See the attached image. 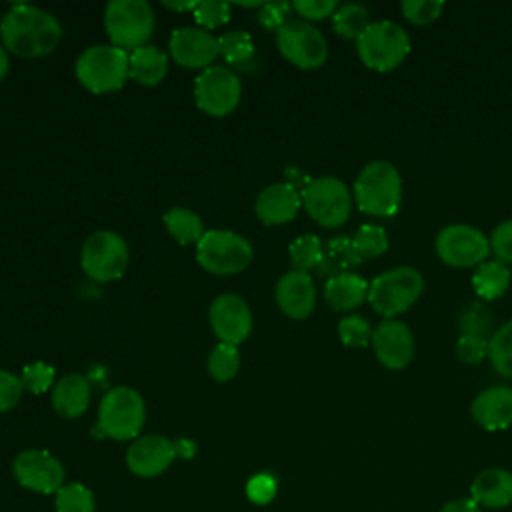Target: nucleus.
<instances>
[{"instance_id":"a19ab883","label":"nucleus","mask_w":512,"mask_h":512,"mask_svg":"<svg viewBox=\"0 0 512 512\" xmlns=\"http://www.w3.org/2000/svg\"><path fill=\"white\" fill-rule=\"evenodd\" d=\"M490 250L494 252L496 260L504 264H512V218L502 220L490 234Z\"/></svg>"},{"instance_id":"39448f33","label":"nucleus","mask_w":512,"mask_h":512,"mask_svg":"<svg viewBox=\"0 0 512 512\" xmlns=\"http://www.w3.org/2000/svg\"><path fill=\"white\" fill-rule=\"evenodd\" d=\"M144 418L146 408L142 396L128 386H118L104 394L94 434L114 440H132L142 430Z\"/></svg>"},{"instance_id":"2eb2a0df","label":"nucleus","mask_w":512,"mask_h":512,"mask_svg":"<svg viewBox=\"0 0 512 512\" xmlns=\"http://www.w3.org/2000/svg\"><path fill=\"white\" fill-rule=\"evenodd\" d=\"M208 320L220 342L238 346L250 336L252 312L238 294L218 296L208 310Z\"/></svg>"},{"instance_id":"f8f14e48","label":"nucleus","mask_w":512,"mask_h":512,"mask_svg":"<svg viewBox=\"0 0 512 512\" xmlns=\"http://www.w3.org/2000/svg\"><path fill=\"white\" fill-rule=\"evenodd\" d=\"M80 264L82 270L96 282L116 280L128 266V246L118 234L100 230L84 242Z\"/></svg>"},{"instance_id":"c9c22d12","label":"nucleus","mask_w":512,"mask_h":512,"mask_svg":"<svg viewBox=\"0 0 512 512\" xmlns=\"http://www.w3.org/2000/svg\"><path fill=\"white\" fill-rule=\"evenodd\" d=\"M338 336L344 346L364 348L368 342H372V328L366 318L352 314L338 322Z\"/></svg>"},{"instance_id":"412c9836","label":"nucleus","mask_w":512,"mask_h":512,"mask_svg":"<svg viewBox=\"0 0 512 512\" xmlns=\"http://www.w3.org/2000/svg\"><path fill=\"white\" fill-rule=\"evenodd\" d=\"M474 420L490 432L504 430L512 424V388L508 386H490L484 388L472 400Z\"/></svg>"},{"instance_id":"b1692460","label":"nucleus","mask_w":512,"mask_h":512,"mask_svg":"<svg viewBox=\"0 0 512 512\" xmlns=\"http://www.w3.org/2000/svg\"><path fill=\"white\" fill-rule=\"evenodd\" d=\"M324 298L338 312L352 310L368 298V282L356 272L338 274L328 278L324 286Z\"/></svg>"},{"instance_id":"6ab92c4d","label":"nucleus","mask_w":512,"mask_h":512,"mask_svg":"<svg viewBox=\"0 0 512 512\" xmlns=\"http://www.w3.org/2000/svg\"><path fill=\"white\" fill-rule=\"evenodd\" d=\"M274 296L280 310L294 320H304L316 304V290L310 274L298 270H290L280 276Z\"/></svg>"},{"instance_id":"58836bf2","label":"nucleus","mask_w":512,"mask_h":512,"mask_svg":"<svg viewBox=\"0 0 512 512\" xmlns=\"http://www.w3.org/2000/svg\"><path fill=\"white\" fill-rule=\"evenodd\" d=\"M400 10L404 18H408L410 22L428 24L442 14L444 2L442 0H404L400 4Z\"/></svg>"},{"instance_id":"4be33fe9","label":"nucleus","mask_w":512,"mask_h":512,"mask_svg":"<svg viewBox=\"0 0 512 512\" xmlns=\"http://www.w3.org/2000/svg\"><path fill=\"white\" fill-rule=\"evenodd\" d=\"M472 500L486 508H504L512 504V472L504 468L482 470L470 486Z\"/></svg>"},{"instance_id":"c85d7f7f","label":"nucleus","mask_w":512,"mask_h":512,"mask_svg":"<svg viewBox=\"0 0 512 512\" xmlns=\"http://www.w3.org/2000/svg\"><path fill=\"white\" fill-rule=\"evenodd\" d=\"M164 224H166V230L180 242V244H190V242H198L204 232V224H202V218L188 210V208H172L164 214Z\"/></svg>"},{"instance_id":"aec40b11","label":"nucleus","mask_w":512,"mask_h":512,"mask_svg":"<svg viewBox=\"0 0 512 512\" xmlns=\"http://www.w3.org/2000/svg\"><path fill=\"white\" fill-rule=\"evenodd\" d=\"M302 206L300 192L288 182H276L266 186L256 198V216L260 222L274 226L290 222Z\"/></svg>"},{"instance_id":"5701e85b","label":"nucleus","mask_w":512,"mask_h":512,"mask_svg":"<svg viewBox=\"0 0 512 512\" xmlns=\"http://www.w3.org/2000/svg\"><path fill=\"white\" fill-rule=\"evenodd\" d=\"M90 402V384L82 374H66L52 390V406L64 418H78Z\"/></svg>"},{"instance_id":"8fccbe9b","label":"nucleus","mask_w":512,"mask_h":512,"mask_svg":"<svg viewBox=\"0 0 512 512\" xmlns=\"http://www.w3.org/2000/svg\"><path fill=\"white\" fill-rule=\"evenodd\" d=\"M6 72H8V54H6V48L0 44V80L4 78Z\"/></svg>"},{"instance_id":"e433bc0d","label":"nucleus","mask_w":512,"mask_h":512,"mask_svg":"<svg viewBox=\"0 0 512 512\" xmlns=\"http://www.w3.org/2000/svg\"><path fill=\"white\" fill-rule=\"evenodd\" d=\"M490 326H492V314L482 302H472L468 308H464L460 316L462 334L490 338Z\"/></svg>"},{"instance_id":"7c9ffc66","label":"nucleus","mask_w":512,"mask_h":512,"mask_svg":"<svg viewBox=\"0 0 512 512\" xmlns=\"http://www.w3.org/2000/svg\"><path fill=\"white\" fill-rule=\"evenodd\" d=\"M322 242L316 234H302L292 240L288 246V256L292 262V270L308 272L312 268H318L322 260Z\"/></svg>"},{"instance_id":"6e6552de","label":"nucleus","mask_w":512,"mask_h":512,"mask_svg":"<svg viewBox=\"0 0 512 512\" xmlns=\"http://www.w3.org/2000/svg\"><path fill=\"white\" fill-rule=\"evenodd\" d=\"M196 260L210 274H238L252 262V246L236 232L208 230L196 242Z\"/></svg>"},{"instance_id":"ddd939ff","label":"nucleus","mask_w":512,"mask_h":512,"mask_svg":"<svg viewBox=\"0 0 512 512\" xmlns=\"http://www.w3.org/2000/svg\"><path fill=\"white\" fill-rule=\"evenodd\" d=\"M242 86L238 76L226 66H210L194 82L196 106L208 116H228L240 102Z\"/></svg>"},{"instance_id":"de8ad7c7","label":"nucleus","mask_w":512,"mask_h":512,"mask_svg":"<svg viewBox=\"0 0 512 512\" xmlns=\"http://www.w3.org/2000/svg\"><path fill=\"white\" fill-rule=\"evenodd\" d=\"M440 512H480V506L470 498V500H452L442 506Z\"/></svg>"},{"instance_id":"bb28decb","label":"nucleus","mask_w":512,"mask_h":512,"mask_svg":"<svg viewBox=\"0 0 512 512\" xmlns=\"http://www.w3.org/2000/svg\"><path fill=\"white\" fill-rule=\"evenodd\" d=\"M510 278H512V272L508 264L500 260H484L482 264L476 266L472 274V284L480 298L494 300L508 290Z\"/></svg>"},{"instance_id":"c03bdc74","label":"nucleus","mask_w":512,"mask_h":512,"mask_svg":"<svg viewBox=\"0 0 512 512\" xmlns=\"http://www.w3.org/2000/svg\"><path fill=\"white\" fill-rule=\"evenodd\" d=\"M246 496L254 504H268L276 496V480L270 474H256L246 484Z\"/></svg>"},{"instance_id":"49530a36","label":"nucleus","mask_w":512,"mask_h":512,"mask_svg":"<svg viewBox=\"0 0 512 512\" xmlns=\"http://www.w3.org/2000/svg\"><path fill=\"white\" fill-rule=\"evenodd\" d=\"M22 382L18 376L0 370V412L14 408L22 396Z\"/></svg>"},{"instance_id":"cd10ccee","label":"nucleus","mask_w":512,"mask_h":512,"mask_svg":"<svg viewBox=\"0 0 512 512\" xmlns=\"http://www.w3.org/2000/svg\"><path fill=\"white\" fill-rule=\"evenodd\" d=\"M332 26L338 36L346 40H358L364 34V30L370 26L368 8L358 2L342 4L332 14Z\"/></svg>"},{"instance_id":"dca6fc26","label":"nucleus","mask_w":512,"mask_h":512,"mask_svg":"<svg viewBox=\"0 0 512 512\" xmlns=\"http://www.w3.org/2000/svg\"><path fill=\"white\" fill-rule=\"evenodd\" d=\"M174 458H180L176 440H168L158 434L136 438L126 452L130 472L142 478L160 476L174 462Z\"/></svg>"},{"instance_id":"f03ea898","label":"nucleus","mask_w":512,"mask_h":512,"mask_svg":"<svg viewBox=\"0 0 512 512\" xmlns=\"http://www.w3.org/2000/svg\"><path fill=\"white\" fill-rule=\"evenodd\" d=\"M358 208L372 216H392L402 204V178L388 160L368 162L354 180Z\"/></svg>"},{"instance_id":"4468645a","label":"nucleus","mask_w":512,"mask_h":512,"mask_svg":"<svg viewBox=\"0 0 512 512\" xmlns=\"http://www.w3.org/2000/svg\"><path fill=\"white\" fill-rule=\"evenodd\" d=\"M14 478L38 494H56L64 486V468L56 456L46 450H24L14 458Z\"/></svg>"},{"instance_id":"f704fd0d","label":"nucleus","mask_w":512,"mask_h":512,"mask_svg":"<svg viewBox=\"0 0 512 512\" xmlns=\"http://www.w3.org/2000/svg\"><path fill=\"white\" fill-rule=\"evenodd\" d=\"M352 244L360 258H376L388 248V234L378 224H364L352 236Z\"/></svg>"},{"instance_id":"f3484780","label":"nucleus","mask_w":512,"mask_h":512,"mask_svg":"<svg viewBox=\"0 0 512 512\" xmlns=\"http://www.w3.org/2000/svg\"><path fill=\"white\" fill-rule=\"evenodd\" d=\"M372 346L378 362L388 370L406 368L414 356V336L410 328L394 318H386L376 326Z\"/></svg>"},{"instance_id":"72a5a7b5","label":"nucleus","mask_w":512,"mask_h":512,"mask_svg":"<svg viewBox=\"0 0 512 512\" xmlns=\"http://www.w3.org/2000/svg\"><path fill=\"white\" fill-rule=\"evenodd\" d=\"M218 54L228 64H244L254 56V42L246 32L232 30L218 38Z\"/></svg>"},{"instance_id":"a211bd4d","label":"nucleus","mask_w":512,"mask_h":512,"mask_svg":"<svg viewBox=\"0 0 512 512\" xmlns=\"http://www.w3.org/2000/svg\"><path fill=\"white\" fill-rule=\"evenodd\" d=\"M170 56L184 68H210L218 56V38L202 28H176L170 36Z\"/></svg>"},{"instance_id":"473e14b6","label":"nucleus","mask_w":512,"mask_h":512,"mask_svg":"<svg viewBox=\"0 0 512 512\" xmlns=\"http://www.w3.org/2000/svg\"><path fill=\"white\" fill-rule=\"evenodd\" d=\"M56 512H94V494L80 482L64 484L56 492Z\"/></svg>"},{"instance_id":"a18cd8bd","label":"nucleus","mask_w":512,"mask_h":512,"mask_svg":"<svg viewBox=\"0 0 512 512\" xmlns=\"http://www.w3.org/2000/svg\"><path fill=\"white\" fill-rule=\"evenodd\" d=\"M292 8L304 18V20H322L326 16H332L338 8L336 0H296Z\"/></svg>"},{"instance_id":"9d476101","label":"nucleus","mask_w":512,"mask_h":512,"mask_svg":"<svg viewBox=\"0 0 512 512\" xmlns=\"http://www.w3.org/2000/svg\"><path fill=\"white\" fill-rule=\"evenodd\" d=\"M276 46L280 54L294 66L312 70L326 62L328 44L324 34L308 20H288L276 32Z\"/></svg>"},{"instance_id":"f257e3e1","label":"nucleus","mask_w":512,"mask_h":512,"mask_svg":"<svg viewBox=\"0 0 512 512\" xmlns=\"http://www.w3.org/2000/svg\"><path fill=\"white\" fill-rule=\"evenodd\" d=\"M4 46L22 58H38L56 50L62 38L58 20L32 4H14L0 22Z\"/></svg>"},{"instance_id":"2f4dec72","label":"nucleus","mask_w":512,"mask_h":512,"mask_svg":"<svg viewBox=\"0 0 512 512\" xmlns=\"http://www.w3.org/2000/svg\"><path fill=\"white\" fill-rule=\"evenodd\" d=\"M240 368V356L238 348L234 344L220 342L214 346L208 354V372L218 382H228L238 374Z\"/></svg>"},{"instance_id":"1a4fd4ad","label":"nucleus","mask_w":512,"mask_h":512,"mask_svg":"<svg viewBox=\"0 0 512 512\" xmlns=\"http://www.w3.org/2000/svg\"><path fill=\"white\" fill-rule=\"evenodd\" d=\"M300 198L308 216L326 228L344 224L352 210V194L336 176L312 178L300 192Z\"/></svg>"},{"instance_id":"79ce46f5","label":"nucleus","mask_w":512,"mask_h":512,"mask_svg":"<svg viewBox=\"0 0 512 512\" xmlns=\"http://www.w3.org/2000/svg\"><path fill=\"white\" fill-rule=\"evenodd\" d=\"M456 354L464 364H478L488 356V338L462 334L456 342Z\"/></svg>"},{"instance_id":"a878e982","label":"nucleus","mask_w":512,"mask_h":512,"mask_svg":"<svg viewBox=\"0 0 512 512\" xmlns=\"http://www.w3.org/2000/svg\"><path fill=\"white\" fill-rule=\"evenodd\" d=\"M362 258L356 252L352 238L348 236H336L330 238L328 244L322 248V260L318 264V274L334 278L338 274L352 272L356 266H360Z\"/></svg>"},{"instance_id":"09e8293b","label":"nucleus","mask_w":512,"mask_h":512,"mask_svg":"<svg viewBox=\"0 0 512 512\" xmlns=\"http://www.w3.org/2000/svg\"><path fill=\"white\" fill-rule=\"evenodd\" d=\"M162 4H164L168 10H176V12L192 10V12H194V8H196V4H198V2H170V0H164Z\"/></svg>"},{"instance_id":"c756f323","label":"nucleus","mask_w":512,"mask_h":512,"mask_svg":"<svg viewBox=\"0 0 512 512\" xmlns=\"http://www.w3.org/2000/svg\"><path fill=\"white\" fill-rule=\"evenodd\" d=\"M488 358L500 376L512 378V320H506L490 334Z\"/></svg>"},{"instance_id":"0eeeda50","label":"nucleus","mask_w":512,"mask_h":512,"mask_svg":"<svg viewBox=\"0 0 512 512\" xmlns=\"http://www.w3.org/2000/svg\"><path fill=\"white\" fill-rule=\"evenodd\" d=\"M104 28L112 46L136 50L154 30V12L144 0H112L104 10Z\"/></svg>"},{"instance_id":"20e7f679","label":"nucleus","mask_w":512,"mask_h":512,"mask_svg":"<svg viewBox=\"0 0 512 512\" xmlns=\"http://www.w3.org/2000/svg\"><path fill=\"white\" fill-rule=\"evenodd\" d=\"M356 50L364 66L388 72L400 66L410 52L408 32L394 20H376L356 40Z\"/></svg>"},{"instance_id":"4c0bfd02","label":"nucleus","mask_w":512,"mask_h":512,"mask_svg":"<svg viewBox=\"0 0 512 512\" xmlns=\"http://www.w3.org/2000/svg\"><path fill=\"white\" fill-rule=\"evenodd\" d=\"M20 382H22V388H26L28 392L42 394L54 382V368L46 362H32V364L24 366Z\"/></svg>"},{"instance_id":"7ed1b4c3","label":"nucleus","mask_w":512,"mask_h":512,"mask_svg":"<svg viewBox=\"0 0 512 512\" xmlns=\"http://www.w3.org/2000/svg\"><path fill=\"white\" fill-rule=\"evenodd\" d=\"M424 278L414 266H396L380 272L368 284V302L384 318L406 312L422 294Z\"/></svg>"},{"instance_id":"37998d69","label":"nucleus","mask_w":512,"mask_h":512,"mask_svg":"<svg viewBox=\"0 0 512 512\" xmlns=\"http://www.w3.org/2000/svg\"><path fill=\"white\" fill-rule=\"evenodd\" d=\"M292 4L288 2H264L258 12V24L266 30H280L288 22V12Z\"/></svg>"},{"instance_id":"ea45409f","label":"nucleus","mask_w":512,"mask_h":512,"mask_svg":"<svg viewBox=\"0 0 512 512\" xmlns=\"http://www.w3.org/2000/svg\"><path fill=\"white\" fill-rule=\"evenodd\" d=\"M194 20L204 28H218L230 20V6L226 2H198L194 8Z\"/></svg>"},{"instance_id":"393cba45","label":"nucleus","mask_w":512,"mask_h":512,"mask_svg":"<svg viewBox=\"0 0 512 512\" xmlns=\"http://www.w3.org/2000/svg\"><path fill=\"white\" fill-rule=\"evenodd\" d=\"M168 72V58L156 46H140L128 54V78L142 86H156Z\"/></svg>"},{"instance_id":"423d86ee","label":"nucleus","mask_w":512,"mask_h":512,"mask_svg":"<svg viewBox=\"0 0 512 512\" xmlns=\"http://www.w3.org/2000/svg\"><path fill=\"white\" fill-rule=\"evenodd\" d=\"M76 78L94 94L120 90L128 78L126 50L112 44H96L86 48L76 60Z\"/></svg>"},{"instance_id":"9b49d317","label":"nucleus","mask_w":512,"mask_h":512,"mask_svg":"<svg viewBox=\"0 0 512 512\" xmlns=\"http://www.w3.org/2000/svg\"><path fill=\"white\" fill-rule=\"evenodd\" d=\"M434 246L440 260L456 268L478 266L490 252V240L486 234L480 228L464 222L444 226L438 232Z\"/></svg>"}]
</instances>
